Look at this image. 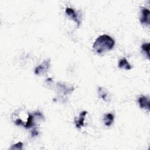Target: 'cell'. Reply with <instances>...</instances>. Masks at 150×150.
<instances>
[{
  "label": "cell",
  "mask_w": 150,
  "mask_h": 150,
  "mask_svg": "<svg viewBox=\"0 0 150 150\" xmlns=\"http://www.w3.org/2000/svg\"><path fill=\"white\" fill-rule=\"evenodd\" d=\"M115 45L114 40L107 35L99 36L93 45V50L97 53H102L111 50Z\"/></svg>",
  "instance_id": "1"
},
{
  "label": "cell",
  "mask_w": 150,
  "mask_h": 150,
  "mask_svg": "<svg viewBox=\"0 0 150 150\" xmlns=\"http://www.w3.org/2000/svg\"><path fill=\"white\" fill-rule=\"evenodd\" d=\"M50 59H47L44 60L43 63H42L40 65H39L38 67H36L35 70V73L36 75H40L46 72V71H47V70L50 67Z\"/></svg>",
  "instance_id": "2"
},
{
  "label": "cell",
  "mask_w": 150,
  "mask_h": 150,
  "mask_svg": "<svg viewBox=\"0 0 150 150\" xmlns=\"http://www.w3.org/2000/svg\"><path fill=\"white\" fill-rule=\"evenodd\" d=\"M149 15L150 12L148 9L144 8L141 10V15L140 17V22L142 24L146 26L149 25Z\"/></svg>",
  "instance_id": "3"
},
{
  "label": "cell",
  "mask_w": 150,
  "mask_h": 150,
  "mask_svg": "<svg viewBox=\"0 0 150 150\" xmlns=\"http://www.w3.org/2000/svg\"><path fill=\"white\" fill-rule=\"evenodd\" d=\"M65 12H66V14L71 18L72 20H73L76 23H77V28H79L80 25V21L78 15H77V13L75 12V11L71 8H67L66 9Z\"/></svg>",
  "instance_id": "4"
},
{
  "label": "cell",
  "mask_w": 150,
  "mask_h": 150,
  "mask_svg": "<svg viewBox=\"0 0 150 150\" xmlns=\"http://www.w3.org/2000/svg\"><path fill=\"white\" fill-rule=\"evenodd\" d=\"M138 103L139 107L142 109L149 110V99L145 96H142L138 98Z\"/></svg>",
  "instance_id": "5"
},
{
  "label": "cell",
  "mask_w": 150,
  "mask_h": 150,
  "mask_svg": "<svg viewBox=\"0 0 150 150\" xmlns=\"http://www.w3.org/2000/svg\"><path fill=\"white\" fill-rule=\"evenodd\" d=\"M118 66L120 69H125L126 70H129L132 68L131 65L128 63V60L125 58L121 59L119 60Z\"/></svg>",
  "instance_id": "6"
},
{
  "label": "cell",
  "mask_w": 150,
  "mask_h": 150,
  "mask_svg": "<svg viewBox=\"0 0 150 150\" xmlns=\"http://www.w3.org/2000/svg\"><path fill=\"white\" fill-rule=\"evenodd\" d=\"M87 112L86 111H83L80 114L78 120H77L75 121L76 126L77 128H80L81 127L84 126V121L85 119V116L87 114Z\"/></svg>",
  "instance_id": "7"
},
{
  "label": "cell",
  "mask_w": 150,
  "mask_h": 150,
  "mask_svg": "<svg viewBox=\"0 0 150 150\" xmlns=\"http://www.w3.org/2000/svg\"><path fill=\"white\" fill-rule=\"evenodd\" d=\"M103 120H104L105 125L107 127H109V126L111 125V124L113 123L114 120V116L111 113L106 114L104 116Z\"/></svg>",
  "instance_id": "8"
},
{
  "label": "cell",
  "mask_w": 150,
  "mask_h": 150,
  "mask_svg": "<svg viewBox=\"0 0 150 150\" xmlns=\"http://www.w3.org/2000/svg\"><path fill=\"white\" fill-rule=\"evenodd\" d=\"M35 115L34 113L33 114H29L28 115V118L27 120V121L26 124L24 125V127L26 128H29L34 126L35 125Z\"/></svg>",
  "instance_id": "9"
},
{
  "label": "cell",
  "mask_w": 150,
  "mask_h": 150,
  "mask_svg": "<svg viewBox=\"0 0 150 150\" xmlns=\"http://www.w3.org/2000/svg\"><path fill=\"white\" fill-rule=\"evenodd\" d=\"M98 94L99 95V97L102 98L104 101H108L107 97L108 94L105 91V90L103 87H99L98 88Z\"/></svg>",
  "instance_id": "10"
},
{
  "label": "cell",
  "mask_w": 150,
  "mask_h": 150,
  "mask_svg": "<svg viewBox=\"0 0 150 150\" xmlns=\"http://www.w3.org/2000/svg\"><path fill=\"white\" fill-rule=\"evenodd\" d=\"M141 48L142 51L145 53L147 57L149 59V43H143L141 46Z\"/></svg>",
  "instance_id": "11"
},
{
  "label": "cell",
  "mask_w": 150,
  "mask_h": 150,
  "mask_svg": "<svg viewBox=\"0 0 150 150\" xmlns=\"http://www.w3.org/2000/svg\"><path fill=\"white\" fill-rule=\"evenodd\" d=\"M23 147V143L21 142H19L11 146L10 148L11 149H17V150H21L22 149Z\"/></svg>",
  "instance_id": "12"
},
{
  "label": "cell",
  "mask_w": 150,
  "mask_h": 150,
  "mask_svg": "<svg viewBox=\"0 0 150 150\" xmlns=\"http://www.w3.org/2000/svg\"><path fill=\"white\" fill-rule=\"evenodd\" d=\"M38 135V130L36 128H33V130L31 132V135L32 137H35V136H37Z\"/></svg>",
  "instance_id": "13"
}]
</instances>
